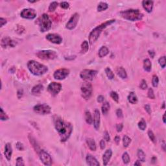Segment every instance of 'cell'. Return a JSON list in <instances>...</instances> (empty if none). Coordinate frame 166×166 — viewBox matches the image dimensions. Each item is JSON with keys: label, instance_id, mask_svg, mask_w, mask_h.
<instances>
[{"label": "cell", "instance_id": "cell-1", "mask_svg": "<svg viewBox=\"0 0 166 166\" xmlns=\"http://www.w3.org/2000/svg\"><path fill=\"white\" fill-rule=\"evenodd\" d=\"M53 121L55 128L58 131L60 137V140L62 142H65L69 139L71 134L73 131L72 125L57 116H54Z\"/></svg>", "mask_w": 166, "mask_h": 166}, {"label": "cell", "instance_id": "cell-2", "mask_svg": "<svg viewBox=\"0 0 166 166\" xmlns=\"http://www.w3.org/2000/svg\"><path fill=\"white\" fill-rule=\"evenodd\" d=\"M27 68L30 72L36 76H41L48 71L47 66L34 60H30L27 63Z\"/></svg>", "mask_w": 166, "mask_h": 166}, {"label": "cell", "instance_id": "cell-3", "mask_svg": "<svg viewBox=\"0 0 166 166\" xmlns=\"http://www.w3.org/2000/svg\"><path fill=\"white\" fill-rule=\"evenodd\" d=\"M115 21H116L115 20H108L104 22V23H103V24H102L101 25H99L97 27L91 31V32H90V35H89V42H90V44H94L98 39L103 30L106 27H107L108 26L111 25V24H113V23H114Z\"/></svg>", "mask_w": 166, "mask_h": 166}, {"label": "cell", "instance_id": "cell-4", "mask_svg": "<svg viewBox=\"0 0 166 166\" xmlns=\"http://www.w3.org/2000/svg\"><path fill=\"white\" fill-rule=\"evenodd\" d=\"M120 14L123 18L132 22L141 20L143 16V14L140 12V10L137 9H128V10H124L120 12Z\"/></svg>", "mask_w": 166, "mask_h": 166}, {"label": "cell", "instance_id": "cell-5", "mask_svg": "<svg viewBox=\"0 0 166 166\" xmlns=\"http://www.w3.org/2000/svg\"><path fill=\"white\" fill-rule=\"evenodd\" d=\"M36 24L40 27V31L44 32L50 29L51 27L52 22L48 15L46 14H43L40 17L38 18Z\"/></svg>", "mask_w": 166, "mask_h": 166}, {"label": "cell", "instance_id": "cell-6", "mask_svg": "<svg viewBox=\"0 0 166 166\" xmlns=\"http://www.w3.org/2000/svg\"><path fill=\"white\" fill-rule=\"evenodd\" d=\"M36 54L39 59L42 60H53L57 57V54L53 51L51 50L40 51Z\"/></svg>", "mask_w": 166, "mask_h": 166}, {"label": "cell", "instance_id": "cell-7", "mask_svg": "<svg viewBox=\"0 0 166 166\" xmlns=\"http://www.w3.org/2000/svg\"><path fill=\"white\" fill-rule=\"evenodd\" d=\"M81 90L82 97L86 99V100H88V99L90 98V97L91 96V94H92V86L89 82H84L82 84V86H81Z\"/></svg>", "mask_w": 166, "mask_h": 166}, {"label": "cell", "instance_id": "cell-8", "mask_svg": "<svg viewBox=\"0 0 166 166\" xmlns=\"http://www.w3.org/2000/svg\"><path fill=\"white\" fill-rule=\"evenodd\" d=\"M97 74V71L93 69H84L80 73L81 79L86 81H91L96 77Z\"/></svg>", "mask_w": 166, "mask_h": 166}, {"label": "cell", "instance_id": "cell-9", "mask_svg": "<svg viewBox=\"0 0 166 166\" xmlns=\"http://www.w3.org/2000/svg\"><path fill=\"white\" fill-rule=\"evenodd\" d=\"M34 112L38 114L46 115L50 114L51 107L46 104H37L33 108Z\"/></svg>", "mask_w": 166, "mask_h": 166}, {"label": "cell", "instance_id": "cell-10", "mask_svg": "<svg viewBox=\"0 0 166 166\" xmlns=\"http://www.w3.org/2000/svg\"><path fill=\"white\" fill-rule=\"evenodd\" d=\"M38 154V155H39L40 160H41L42 162L45 165H51L52 163H53L52 158L50 155H49L47 152L41 149Z\"/></svg>", "mask_w": 166, "mask_h": 166}, {"label": "cell", "instance_id": "cell-11", "mask_svg": "<svg viewBox=\"0 0 166 166\" xmlns=\"http://www.w3.org/2000/svg\"><path fill=\"white\" fill-rule=\"evenodd\" d=\"M20 16L25 19L32 20L36 17V12L33 9H25L21 12Z\"/></svg>", "mask_w": 166, "mask_h": 166}, {"label": "cell", "instance_id": "cell-12", "mask_svg": "<svg viewBox=\"0 0 166 166\" xmlns=\"http://www.w3.org/2000/svg\"><path fill=\"white\" fill-rule=\"evenodd\" d=\"M62 89V85L60 83L57 82H51L49 84L47 87V90L51 95L53 96H57L58 94L60 91Z\"/></svg>", "mask_w": 166, "mask_h": 166}, {"label": "cell", "instance_id": "cell-13", "mask_svg": "<svg viewBox=\"0 0 166 166\" xmlns=\"http://www.w3.org/2000/svg\"><path fill=\"white\" fill-rule=\"evenodd\" d=\"M69 73V70L66 68L59 69L54 71L53 77L57 80H63L68 76Z\"/></svg>", "mask_w": 166, "mask_h": 166}, {"label": "cell", "instance_id": "cell-14", "mask_svg": "<svg viewBox=\"0 0 166 166\" xmlns=\"http://www.w3.org/2000/svg\"><path fill=\"white\" fill-rule=\"evenodd\" d=\"M79 19V15L78 13H75L73 15L66 25V29L69 30H73L76 27L78 24V21Z\"/></svg>", "mask_w": 166, "mask_h": 166}, {"label": "cell", "instance_id": "cell-15", "mask_svg": "<svg viewBox=\"0 0 166 166\" xmlns=\"http://www.w3.org/2000/svg\"><path fill=\"white\" fill-rule=\"evenodd\" d=\"M46 39L50 42L55 44H60L62 42V38L59 34L51 33L46 36Z\"/></svg>", "mask_w": 166, "mask_h": 166}, {"label": "cell", "instance_id": "cell-16", "mask_svg": "<svg viewBox=\"0 0 166 166\" xmlns=\"http://www.w3.org/2000/svg\"><path fill=\"white\" fill-rule=\"evenodd\" d=\"M16 44H17L16 42L12 40L9 37H4L2 38V41H1V46L3 48H7V47H14L16 46Z\"/></svg>", "mask_w": 166, "mask_h": 166}, {"label": "cell", "instance_id": "cell-17", "mask_svg": "<svg viewBox=\"0 0 166 166\" xmlns=\"http://www.w3.org/2000/svg\"><path fill=\"white\" fill-rule=\"evenodd\" d=\"M100 112L99 111L98 109H96L94 111V128L96 130L98 131L99 128V125H100Z\"/></svg>", "mask_w": 166, "mask_h": 166}, {"label": "cell", "instance_id": "cell-18", "mask_svg": "<svg viewBox=\"0 0 166 166\" xmlns=\"http://www.w3.org/2000/svg\"><path fill=\"white\" fill-rule=\"evenodd\" d=\"M142 6L148 13H151L153 9V2L151 0H144L142 2Z\"/></svg>", "mask_w": 166, "mask_h": 166}, {"label": "cell", "instance_id": "cell-19", "mask_svg": "<svg viewBox=\"0 0 166 166\" xmlns=\"http://www.w3.org/2000/svg\"><path fill=\"white\" fill-rule=\"evenodd\" d=\"M86 160L87 164H88V165L98 166L100 165L98 162V161L97 160V159L90 154H88V155H87L86 158Z\"/></svg>", "mask_w": 166, "mask_h": 166}, {"label": "cell", "instance_id": "cell-20", "mask_svg": "<svg viewBox=\"0 0 166 166\" xmlns=\"http://www.w3.org/2000/svg\"><path fill=\"white\" fill-rule=\"evenodd\" d=\"M12 148L11 144L8 143L5 145V152L4 154L5 158L8 161H10L11 159V156H12Z\"/></svg>", "mask_w": 166, "mask_h": 166}, {"label": "cell", "instance_id": "cell-21", "mask_svg": "<svg viewBox=\"0 0 166 166\" xmlns=\"http://www.w3.org/2000/svg\"><path fill=\"white\" fill-rule=\"evenodd\" d=\"M112 151L111 149H108L105 151L104 153L103 156V164L104 165H107L109 161H110V158L112 157Z\"/></svg>", "mask_w": 166, "mask_h": 166}, {"label": "cell", "instance_id": "cell-22", "mask_svg": "<svg viewBox=\"0 0 166 166\" xmlns=\"http://www.w3.org/2000/svg\"><path fill=\"white\" fill-rule=\"evenodd\" d=\"M43 90H44V86H43V85H42V84H37V85L34 86L32 88L31 93H32V95L37 96V95H39Z\"/></svg>", "mask_w": 166, "mask_h": 166}, {"label": "cell", "instance_id": "cell-23", "mask_svg": "<svg viewBox=\"0 0 166 166\" xmlns=\"http://www.w3.org/2000/svg\"><path fill=\"white\" fill-rule=\"evenodd\" d=\"M116 73L118 74V76L121 79L127 78V74H126V71L123 67H119L116 69Z\"/></svg>", "mask_w": 166, "mask_h": 166}, {"label": "cell", "instance_id": "cell-24", "mask_svg": "<svg viewBox=\"0 0 166 166\" xmlns=\"http://www.w3.org/2000/svg\"><path fill=\"white\" fill-rule=\"evenodd\" d=\"M86 143L90 150L96 151L97 147H96V142H95L94 140H93L91 138H88V139H86Z\"/></svg>", "mask_w": 166, "mask_h": 166}, {"label": "cell", "instance_id": "cell-25", "mask_svg": "<svg viewBox=\"0 0 166 166\" xmlns=\"http://www.w3.org/2000/svg\"><path fill=\"white\" fill-rule=\"evenodd\" d=\"M109 53V50L106 47V46H102L100 49H99V57L100 58H103L104 57H106Z\"/></svg>", "mask_w": 166, "mask_h": 166}, {"label": "cell", "instance_id": "cell-26", "mask_svg": "<svg viewBox=\"0 0 166 166\" xmlns=\"http://www.w3.org/2000/svg\"><path fill=\"white\" fill-rule=\"evenodd\" d=\"M128 101L131 104H136L138 103V97L134 92H131L128 96Z\"/></svg>", "mask_w": 166, "mask_h": 166}, {"label": "cell", "instance_id": "cell-27", "mask_svg": "<svg viewBox=\"0 0 166 166\" xmlns=\"http://www.w3.org/2000/svg\"><path fill=\"white\" fill-rule=\"evenodd\" d=\"M152 68V64L150 60L148 59H146L143 60V68H144L145 71H147V72H150L151 71Z\"/></svg>", "mask_w": 166, "mask_h": 166}, {"label": "cell", "instance_id": "cell-28", "mask_svg": "<svg viewBox=\"0 0 166 166\" xmlns=\"http://www.w3.org/2000/svg\"><path fill=\"white\" fill-rule=\"evenodd\" d=\"M29 141H30V143H31V144H32V147H34V149L36 150V151L37 152V153H39V151H40L41 149H40V147H39V145H38V144L37 143L36 141L35 140H34V138H33V137L31 136H29Z\"/></svg>", "mask_w": 166, "mask_h": 166}, {"label": "cell", "instance_id": "cell-29", "mask_svg": "<svg viewBox=\"0 0 166 166\" xmlns=\"http://www.w3.org/2000/svg\"><path fill=\"white\" fill-rule=\"evenodd\" d=\"M110 103H108V102H105V103H103L101 107V111L103 114V115L107 114L109 110H110Z\"/></svg>", "mask_w": 166, "mask_h": 166}, {"label": "cell", "instance_id": "cell-30", "mask_svg": "<svg viewBox=\"0 0 166 166\" xmlns=\"http://www.w3.org/2000/svg\"><path fill=\"white\" fill-rule=\"evenodd\" d=\"M108 8V5L105 2H100L99 3L98 6H97V11L98 12H102L104 10H106Z\"/></svg>", "mask_w": 166, "mask_h": 166}, {"label": "cell", "instance_id": "cell-31", "mask_svg": "<svg viewBox=\"0 0 166 166\" xmlns=\"http://www.w3.org/2000/svg\"><path fill=\"white\" fill-rule=\"evenodd\" d=\"M85 120L86 122L88 124V125H91L93 123V118L92 116H91V113L89 111H86L85 112Z\"/></svg>", "mask_w": 166, "mask_h": 166}, {"label": "cell", "instance_id": "cell-32", "mask_svg": "<svg viewBox=\"0 0 166 166\" xmlns=\"http://www.w3.org/2000/svg\"><path fill=\"white\" fill-rule=\"evenodd\" d=\"M89 49L88 47V42L87 41H84L81 44V53H86Z\"/></svg>", "mask_w": 166, "mask_h": 166}, {"label": "cell", "instance_id": "cell-33", "mask_svg": "<svg viewBox=\"0 0 166 166\" xmlns=\"http://www.w3.org/2000/svg\"><path fill=\"white\" fill-rule=\"evenodd\" d=\"M137 155H138V158L139 159L140 161H141V162H145V154L143 153L142 150L141 149H139L138 151V153H137Z\"/></svg>", "mask_w": 166, "mask_h": 166}, {"label": "cell", "instance_id": "cell-34", "mask_svg": "<svg viewBox=\"0 0 166 166\" xmlns=\"http://www.w3.org/2000/svg\"><path fill=\"white\" fill-rule=\"evenodd\" d=\"M131 142V139L128 136L126 135H125L123 138V147H128L129 144Z\"/></svg>", "mask_w": 166, "mask_h": 166}, {"label": "cell", "instance_id": "cell-35", "mask_svg": "<svg viewBox=\"0 0 166 166\" xmlns=\"http://www.w3.org/2000/svg\"><path fill=\"white\" fill-rule=\"evenodd\" d=\"M105 73H106V76L108 77V78L109 79L112 80L114 78V73L113 71L111 70L110 68H106V69H105Z\"/></svg>", "mask_w": 166, "mask_h": 166}, {"label": "cell", "instance_id": "cell-36", "mask_svg": "<svg viewBox=\"0 0 166 166\" xmlns=\"http://www.w3.org/2000/svg\"><path fill=\"white\" fill-rule=\"evenodd\" d=\"M138 127L141 131H145V130L146 127H147V125H146V122L144 119H141L140 122L138 123Z\"/></svg>", "mask_w": 166, "mask_h": 166}, {"label": "cell", "instance_id": "cell-37", "mask_svg": "<svg viewBox=\"0 0 166 166\" xmlns=\"http://www.w3.org/2000/svg\"><path fill=\"white\" fill-rule=\"evenodd\" d=\"M122 159H123V161L124 163H125V164H127V163H129L130 160H131L129 155H128V153H126V152L123 154Z\"/></svg>", "mask_w": 166, "mask_h": 166}, {"label": "cell", "instance_id": "cell-38", "mask_svg": "<svg viewBox=\"0 0 166 166\" xmlns=\"http://www.w3.org/2000/svg\"><path fill=\"white\" fill-rule=\"evenodd\" d=\"M58 6V3L57 2H53L50 3V5L49 7V12H53L56 10L57 7Z\"/></svg>", "mask_w": 166, "mask_h": 166}, {"label": "cell", "instance_id": "cell-39", "mask_svg": "<svg viewBox=\"0 0 166 166\" xmlns=\"http://www.w3.org/2000/svg\"><path fill=\"white\" fill-rule=\"evenodd\" d=\"M0 111H1V113H0V119L2 121H6L9 119V117L7 116V115L5 114V112H4L3 108H1L0 109Z\"/></svg>", "mask_w": 166, "mask_h": 166}, {"label": "cell", "instance_id": "cell-40", "mask_svg": "<svg viewBox=\"0 0 166 166\" xmlns=\"http://www.w3.org/2000/svg\"><path fill=\"white\" fill-rule=\"evenodd\" d=\"M158 62L159 64L161 66L162 68H164L165 67V64H166V61H165V57L163 56L162 57H160V59H158Z\"/></svg>", "mask_w": 166, "mask_h": 166}, {"label": "cell", "instance_id": "cell-41", "mask_svg": "<svg viewBox=\"0 0 166 166\" xmlns=\"http://www.w3.org/2000/svg\"><path fill=\"white\" fill-rule=\"evenodd\" d=\"M158 76H156V75H154V76L153 77V79H152V84H153V86L156 88V87H157L158 85Z\"/></svg>", "mask_w": 166, "mask_h": 166}, {"label": "cell", "instance_id": "cell-42", "mask_svg": "<svg viewBox=\"0 0 166 166\" xmlns=\"http://www.w3.org/2000/svg\"><path fill=\"white\" fill-rule=\"evenodd\" d=\"M110 97H112L114 100L116 102H117V103H118V101H119V96H118V94H117L116 91H111V92H110Z\"/></svg>", "mask_w": 166, "mask_h": 166}, {"label": "cell", "instance_id": "cell-43", "mask_svg": "<svg viewBox=\"0 0 166 166\" xmlns=\"http://www.w3.org/2000/svg\"><path fill=\"white\" fill-rule=\"evenodd\" d=\"M147 134H148L149 138H150V140H151L153 143H155V141H156V138H155V136H154L153 131H151V130H149Z\"/></svg>", "mask_w": 166, "mask_h": 166}, {"label": "cell", "instance_id": "cell-44", "mask_svg": "<svg viewBox=\"0 0 166 166\" xmlns=\"http://www.w3.org/2000/svg\"><path fill=\"white\" fill-rule=\"evenodd\" d=\"M25 165L24 162V160L22 157H18L16 159V165L17 166H24Z\"/></svg>", "mask_w": 166, "mask_h": 166}, {"label": "cell", "instance_id": "cell-45", "mask_svg": "<svg viewBox=\"0 0 166 166\" xmlns=\"http://www.w3.org/2000/svg\"><path fill=\"white\" fill-rule=\"evenodd\" d=\"M147 96H148L149 98L151 99H154L155 96H154V91H153L152 88H149L148 90V93H147Z\"/></svg>", "mask_w": 166, "mask_h": 166}, {"label": "cell", "instance_id": "cell-46", "mask_svg": "<svg viewBox=\"0 0 166 166\" xmlns=\"http://www.w3.org/2000/svg\"><path fill=\"white\" fill-rule=\"evenodd\" d=\"M140 87L141 89H142V90H146V89H147V82H146L145 80H144V79L141 80V83H140Z\"/></svg>", "mask_w": 166, "mask_h": 166}, {"label": "cell", "instance_id": "cell-47", "mask_svg": "<svg viewBox=\"0 0 166 166\" xmlns=\"http://www.w3.org/2000/svg\"><path fill=\"white\" fill-rule=\"evenodd\" d=\"M60 5V7H61V8H62V9H68L69 7V3H68V2H61Z\"/></svg>", "mask_w": 166, "mask_h": 166}, {"label": "cell", "instance_id": "cell-48", "mask_svg": "<svg viewBox=\"0 0 166 166\" xmlns=\"http://www.w3.org/2000/svg\"><path fill=\"white\" fill-rule=\"evenodd\" d=\"M16 148L19 151H24V146L23 143L21 142H18L16 143Z\"/></svg>", "mask_w": 166, "mask_h": 166}, {"label": "cell", "instance_id": "cell-49", "mask_svg": "<svg viewBox=\"0 0 166 166\" xmlns=\"http://www.w3.org/2000/svg\"><path fill=\"white\" fill-rule=\"evenodd\" d=\"M116 116L118 118H122L123 115L122 110H121L120 108H118V110H116Z\"/></svg>", "mask_w": 166, "mask_h": 166}, {"label": "cell", "instance_id": "cell-50", "mask_svg": "<svg viewBox=\"0 0 166 166\" xmlns=\"http://www.w3.org/2000/svg\"><path fill=\"white\" fill-rule=\"evenodd\" d=\"M103 135H104V140L106 141H110V136H109V134L108 132H107V131H105V132H104V134H103Z\"/></svg>", "mask_w": 166, "mask_h": 166}, {"label": "cell", "instance_id": "cell-51", "mask_svg": "<svg viewBox=\"0 0 166 166\" xmlns=\"http://www.w3.org/2000/svg\"><path fill=\"white\" fill-rule=\"evenodd\" d=\"M123 128V125L122 123L117 124V125H116V130H117V131H118V132H121V131H122Z\"/></svg>", "mask_w": 166, "mask_h": 166}, {"label": "cell", "instance_id": "cell-52", "mask_svg": "<svg viewBox=\"0 0 166 166\" xmlns=\"http://www.w3.org/2000/svg\"><path fill=\"white\" fill-rule=\"evenodd\" d=\"M145 109L146 112L149 115L151 114V106H149V104H146L145 106Z\"/></svg>", "mask_w": 166, "mask_h": 166}, {"label": "cell", "instance_id": "cell-53", "mask_svg": "<svg viewBox=\"0 0 166 166\" xmlns=\"http://www.w3.org/2000/svg\"><path fill=\"white\" fill-rule=\"evenodd\" d=\"M0 22H1V27H2L3 25L7 24V20L5 19H4V18H0Z\"/></svg>", "mask_w": 166, "mask_h": 166}, {"label": "cell", "instance_id": "cell-54", "mask_svg": "<svg viewBox=\"0 0 166 166\" xmlns=\"http://www.w3.org/2000/svg\"><path fill=\"white\" fill-rule=\"evenodd\" d=\"M104 97H103V96H98V97H97V101L99 102V103H103V101H104Z\"/></svg>", "mask_w": 166, "mask_h": 166}, {"label": "cell", "instance_id": "cell-55", "mask_svg": "<svg viewBox=\"0 0 166 166\" xmlns=\"http://www.w3.org/2000/svg\"><path fill=\"white\" fill-rule=\"evenodd\" d=\"M105 142H104V141L103 140H101L100 141V147L101 149H104V148H105Z\"/></svg>", "mask_w": 166, "mask_h": 166}, {"label": "cell", "instance_id": "cell-56", "mask_svg": "<svg viewBox=\"0 0 166 166\" xmlns=\"http://www.w3.org/2000/svg\"><path fill=\"white\" fill-rule=\"evenodd\" d=\"M23 94H24V91H23V90H19L18 91V94H17V96H18V98H21V97L23 96Z\"/></svg>", "mask_w": 166, "mask_h": 166}, {"label": "cell", "instance_id": "cell-57", "mask_svg": "<svg viewBox=\"0 0 166 166\" xmlns=\"http://www.w3.org/2000/svg\"><path fill=\"white\" fill-rule=\"evenodd\" d=\"M114 141L116 142V143L117 145H118L119 143V141H120V137L119 136H116L114 138Z\"/></svg>", "mask_w": 166, "mask_h": 166}, {"label": "cell", "instance_id": "cell-58", "mask_svg": "<svg viewBox=\"0 0 166 166\" xmlns=\"http://www.w3.org/2000/svg\"><path fill=\"white\" fill-rule=\"evenodd\" d=\"M149 55L151 56V57L152 59H153V58L154 57V55H155V52L153 50H150L149 51Z\"/></svg>", "mask_w": 166, "mask_h": 166}, {"label": "cell", "instance_id": "cell-59", "mask_svg": "<svg viewBox=\"0 0 166 166\" xmlns=\"http://www.w3.org/2000/svg\"><path fill=\"white\" fill-rule=\"evenodd\" d=\"M134 165H138V166H140L141 165V162H140V161L139 160H137L136 162L134 163Z\"/></svg>", "mask_w": 166, "mask_h": 166}, {"label": "cell", "instance_id": "cell-60", "mask_svg": "<svg viewBox=\"0 0 166 166\" xmlns=\"http://www.w3.org/2000/svg\"><path fill=\"white\" fill-rule=\"evenodd\" d=\"M165 141H163V144H162V147H163V150L164 151H165Z\"/></svg>", "mask_w": 166, "mask_h": 166}, {"label": "cell", "instance_id": "cell-61", "mask_svg": "<svg viewBox=\"0 0 166 166\" xmlns=\"http://www.w3.org/2000/svg\"><path fill=\"white\" fill-rule=\"evenodd\" d=\"M163 121L164 123H165V114H164L163 116Z\"/></svg>", "mask_w": 166, "mask_h": 166}, {"label": "cell", "instance_id": "cell-62", "mask_svg": "<svg viewBox=\"0 0 166 166\" xmlns=\"http://www.w3.org/2000/svg\"><path fill=\"white\" fill-rule=\"evenodd\" d=\"M162 108H163V109L165 108V102H163V106H162Z\"/></svg>", "mask_w": 166, "mask_h": 166}, {"label": "cell", "instance_id": "cell-63", "mask_svg": "<svg viewBox=\"0 0 166 166\" xmlns=\"http://www.w3.org/2000/svg\"><path fill=\"white\" fill-rule=\"evenodd\" d=\"M29 3H35V2H36V1H34V2H31V1H29Z\"/></svg>", "mask_w": 166, "mask_h": 166}]
</instances>
